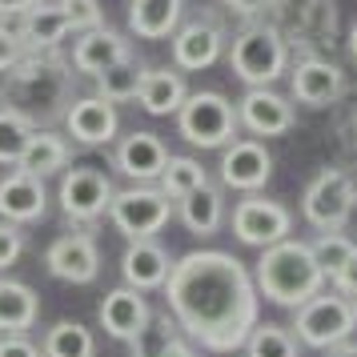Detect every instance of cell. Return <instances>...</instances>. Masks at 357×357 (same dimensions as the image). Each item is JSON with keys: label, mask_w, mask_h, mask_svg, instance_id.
<instances>
[{"label": "cell", "mask_w": 357, "mask_h": 357, "mask_svg": "<svg viewBox=\"0 0 357 357\" xmlns=\"http://www.w3.org/2000/svg\"><path fill=\"white\" fill-rule=\"evenodd\" d=\"M169 317L189 341L213 354L241 349L261 317V293L245 261L221 249H193L173 261L161 285Z\"/></svg>", "instance_id": "obj_1"}, {"label": "cell", "mask_w": 357, "mask_h": 357, "mask_svg": "<svg viewBox=\"0 0 357 357\" xmlns=\"http://www.w3.org/2000/svg\"><path fill=\"white\" fill-rule=\"evenodd\" d=\"M253 285L273 305L301 309L317 293H325V273L317 269V261L309 253V241H293L289 237L281 245L261 249V261L253 269Z\"/></svg>", "instance_id": "obj_2"}, {"label": "cell", "mask_w": 357, "mask_h": 357, "mask_svg": "<svg viewBox=\"0 0 357 357\" xmlns=\"http://www.w3.org/2000/svg\"><path fill=\"white\" fill-rule=\"evenodd\" d=\"M229 68L249 89H273L289 73V45L273 24H249L229 45Z\"/></svg>", "instance_id": "obj_3"}, {"label": "cell", "mask_w": 357, "mask_h": 357, "mask_svg": "<svg viewBox=\"0 0 357 357\" xmlns=\"http://www.w3.org/2000/svg\"><path fill=\"white\" fill-rule=\"evenodd\" d=\"M181 137L197 149H225L237 141V109L221 93H189L177 113Z\"/></svg>", "instance_id": "obj_4"}, {"label": "cell", "mask_w": 357, "mask_h": 357, "mask_svg": "<svg viewBox=\"0 0 357 357\" xmlns=\"http://www.w3.org/2000/svg\"><path fill=\"white\" fill-rule=\"evenodd\" d=\"M297 313V341L309 345V349H333L341 341L354 337L357 329V301L341 297V293H317L313 301H305Z\"/></svg>", "instance_id": "obj_5"}, {"label": "cell", "mask_w": 357, "mask_h": 357, "mask_svg": "<svg viewBox=\"0 0 357 357\" xmlns=\"http://www.w3.org/2000/svg\"><path fill=\"white\" fill-rule=\"evenodd\" d=\"M357 209V181L345 169H321L301 197V213L317 233H341Z\"/></svg>", "instance_id": "obj_6"}, {"label": "cell", "mask_w": 357, "mask_h": 357, "mask_svg": "<svg viewBox=\"0 0 357 357\" xmlns=\"http://www.w3.org/2000/svg\"><path fill=\"white\" fill-rule=\"evenodd\" d=\"M169 217H173V201L157 185H129L109 201V221L129 241H153L169 225Z\"/></svg>", "instance_id": "obj_7"}, {"label": "cell", "mask_w": 357, "mask_h": 357, "mask_svg": "<svg viewBox=\"0 0 357 357\" xmlns=\"http://www.w3.org/2000/svg\"><path fill=\"white\" fill-rule=\"evenodd\" d=\"M233 233L241 245H253V249H269V245L289 241L293 233V213L281 205V201H269V197L249 193L245 201L233 205Z\"/></svg>", "instance_id": "obj_8"}, {"label": "cell", "mask_w": 357, "mask_h": 357, "mask_svg": "<svg viewBox=\"0 0 357 357\" xmlns=\"http://www.w3.org/2000/svg\"><path fill=\"white\" fill-rule=\"evenodd\" d=\"M113 181L100 173L97 165H77V169H65L61 177V209H65L68 221H97L109 213V201H113Z\"/></svg>", "instance_id": "obj_9"}, {"label": "cell", "mask_w": 357, "mask_h": 357, "mask_svg": "<svg viewBox=\"0 0 357 357\" xmlns=\"http://www.w3.org/2000/svg\"><path fill=\"white\" fill-rule=\"evenodd\" d=\"M221 181H225L229 189H237V193H257L265 189V181L273 177V157H269V149L253 141V137H237L233 145L221 149Z\"/></svg>", "instance_id": "obj_10"}, {"label": "cell", "mask_w": 357, "mask_h": 357, "mask_svg": "<svg viewBox=\"0 0 357 357\" xmlns=\"http://www.w3.org/2000/svg\"><path fill=\"white\" fill-rule=\"evenodd\" d=\"M45 265L56 281L68 285H89L100 273V249L89 233H61L56 241L45 249Z\"/></svg>", "instance_id": "obj_11"}, {"label": "cell", "mask_w": 357, "mask_h": 357, "mask_svg": "<svg viewBox=\"0 0 357 357\" xmlns=\"http://www.w3.org/2000/svg\"><path fill=\"white\" fill-rule=\"evenodd\" d=\"M233 109H237V125L253 137H285L297 125L289 97H281L273 89H245V97Z\"/></svg>", "instance_id": "obj_12"}, {"label": "cell", "mask_w": 357, "mask_h": 357, "mask_svg": "<svg viewBox=\"0 0 357 357\" xmlns=\"http://www.w3.org/2000/svg\"><path fill=\"white\" fill-rule=\"evenodd\" d=\"M169 157H173V153L165 149V141L157 137V132L137 129L116 145L113 165L132 181V185H157L161 173H165V165H169Z\"/></svg>", "instance_id": "obj_13"}, {"label": "cell", "mask_w": 357, "mask_h": 357, "mask_svg": "<svg viewBox=\"0 0 357 357\" xmlns=\"http://www.w3.org/2000/svg\"><path fill=\"white\" fill-rule=\"evenodd\" d=\"M65 129L77 145H109L121 129V116H116V105L100 97H77L65 109Z\"/></svg>", "instance_id": "obj_14"}, {"label": "cell", "mask_w": 357, "mask_h": 357, "mask_svg": "<svg viewBox=\"0 0 357 357\" xmlns=\"http://www.w3.org/2000/svg\"><path fill=\"white\" fill-rule=\"evenodd\" d=\"M49 209V193H45V181L29 177L20 169H8L0 177V217L8 225H33L40 221Z\"/></svg>", "instance_id": "obj_15"}, {"label": "cell", "mask_w": 357, "mask_h": 357, "mask_svg": "<svg viewBox=\"0 0 357 357\" xmlns=\"http://www.w3.org/2000/svg\"><path fill=\"white\" fill-rule=\"evenodd\" d=\"M293 97L309 105V109H325L345 93V73H341L333 61H321V56H305L297 61V68L289 73Z\"/></svg>", "instance_id": "obj_16"}, {"label": "cell", "mask_w": 357, "mask_h": 357, "mask_svg": "<svg viewBox=\"0 0 357 357\" xmlns=\"http://www.w3.org/2000/svg\"><path fill=\"white\" fill-rule=\"evenodd\" d=\"M17 40L20 49L29 52V56H40V52H52L61 40H65L68 33H73V24H68V13L65 4H36V8H29L24 17H17Z\"/></svg>", "instance_id": "obj_17"}, {"label": "cell", "mask_w": 357, "mask_h": 357, "mask_svg": "<svg viewBox=\"0 0 357 357\" xmlns=\"http://www.w3.org/2000/svg\"><path fill=\"white\" fill-rule=\"evenodd\" d=\"M97 317H100V325H105V333H109V337L132 341L141 329H145L149 317H153V309H149L145 293L129 289V285H116V289L105 293Z\"/></svg>", "instance_id": "obj_18"}, {"label": "cell", "mask_w": 357, "mask_h": 357, "mask_svg": "<svg viewBox=\"0 0 357 357\" xmlns=\"http://www.w3.org/2000/svg\"><path fill=\"white\" fill-rule=\"evenodd\" d=\"M121 61H132L129 40L113 29H89V33H77L73 40V68L77 73H89V77H100L105 68L121 65Z\"/></svg>", "instance_id": "obj_19"}, {"label": "cell", "mask_w": 357, "mask_h": 357, "mask_svg": "<svg viewBox=\"0 0 357 357\" xmlns=\"http://www.w3.org/2000/svg\"><path fill=\"white\" fill-rule=\"evenodd\" d=\"M225 49V36L217 24H205V20H193L173 33V65L185 73H201V68L217 65V56Z\"/></svg>", "instance_id": "obj_20"}, {"label": "cell", "mask_w": 357, "mask_h": 357, "mask_svg": "<svg viewBox=\"0 0 357 357\" xmlns=\"http://www.w3.org/2000/svg\"><path fill=\"white\" fill-rule=\"evenodd\" d=\"M169 269L173 261L157 241H129L125 245V257H121V273H125V285L137 293L161 289L169 281Z\"/></svg>", "instance_id": "obj_21"}, {"label": "cell", "mask_w": 357, "mask_h": 357, "mask_svg": "<svg viewBox=\"0 0 357 357\" xmlns=\"http://www.w3.org/2000/svg\"><path fill=\"white\" fill-rule=\"evenodd\" d=\"M189 97V84L177 68H145L141 73V89H137V100L149 116H177L181 105Z\"/></svg>", "instance_id": "obj_22"}, {"label": "cell", "mask_w": 357, "mask_h": 357, "mask_svg": "<svg viewBox=\"0 0 357 357\" xmlns=\"http://www.w3.org/2000/svg\"><path fill=\"white\" fill-rule=\"evenodd\" d=\"M185 0H129V29L137 40H165L177 33Z\"/></svg>", "instance_id": "obj_23"}, {"label": "cell", "mask_w": 357, "mask_h": 357, "mask_svg": "<svg viewBox=\"0 0 357 357\" xmlns=\"http://www.w3.org/2000/svg\"><path fill=\"white\" fill-rule=\"evenodd\" d=\"M68 157H73V149H68V141L61 137V132L52 129H33V137H29V145H24V153H20L17 169L20 173H29V177L45 181L52 177V173H61L68 165Z\"/></svg>", "instance_id": "obj_24"}, {"label": "cell", "mask_w": 357, "mask_h": 357, "mask_svg": "<svg viewBox=\"0 0 357 357\" xmlns=\"http://www.w3.org/2000/svg\"><path fill=\"white\" fill-rule=\"evenodd\" d=\"M40 317V297L17 277H0V333H29Z\"/></svg>", "instance_id": "obj_25"}, {"label": "cell", "mask_w": 357, "mask_h": 357, "mask_svg": "<svg viewBox=\"0 0 357 357\" xmlns=\"http://www.w3.org/2000/svg\"><path fill=\"white\" fill-rule=\"evenodd\" d=\"M177 205H181L177 213H181V221H185V229L197 233V237H213L221 229V221H225V197H221V189H213V185L181 197Z\"/></svg>", "instance_id": "obj_26"}, {"label": "cell", "mask_w": 357, "mask_h": 357, "mask_svg": "<svg viewBox=\"0 0 357 357\" xmlns=\"http://www.w3.org/2000/svg\"><path fill=\"white\" fill-rule=\"evenodd\" d=\"M97 337L81 321H56L40 341V357H93Z\"/></svg>", "instance_id": "obj_27"}, {"label": "cell", "mask_w": 357, "mask_h": 357, "mask_svg": "<svg viewBox=\"0 0 357 357\" xmlns=\"http://www.w3.org/2000/svg\"><path fill=\"white\" fill-rule=\"evenodd\" d=\"M205 185H209V173H205V165L197 161V157H169L161 181H157V189H161L169 201H181V197L197 193V189H205Z\"/></svg>", "instance_id": "obj_28"}, {"label": "cell", "mask_w": 357, "mask_h": 357, "mask_svg": "<svg viewBox=\"0 0 357 357\" xmlns=\"http://www.w3.org/2000/svg\"><path fill=\"white\" fill-rule=\"evenodd\" d=\"M181 341V329L169 313H153L145 329L129 341V357H165Z\"/></svg>", "instance_id": "obj_29"}, {"label": "cell", "mask_w": 357, "mask_h": 357, "mask_svg": "<svg viewBox=\"0 0 357 357\" xmlns=\"http://www.w3.org/2000/svg\"><path fill=\"white\" fill-rule=\"evenodd\" d=\"M141 73L145 68H137V61H121V65L105 68L97 77V93L93 97L109 100V105H121V100H137V89H141Z\"/></svg>", "instance_id": "obj_30"}, {"label": "cell", "mask_w": 357, "mask_h": 357, "mask_svg": "<svg viewBox=\"0 0 357 357\" xmlns=\"http://www.w3.org/2000/svg\"><path fill=\"white\" fill-rule=\"evenodd\" d=\"M245 354L249 357H301L297 349V337H293L285 325H273V321H257V329L249 333L245 341Z\"/></svg>", "instance_id": "obj_31"}, {"label": "cell", "mask_w": 357, "mask_h": 357, "mask_svg": "<svg viewBox=\"0 0 357 357\" xmlns=\"http://www.w3.org/2000/svg\"><path fill=\"white\" fill-rule=\"evenodd\" d=\"M33 137V125L13 109H0V165H17L24 145Z\"/></svg>", "instance_id": "obj_32"}, {"label": "cell", "mask_w": 357, "mask_h": 357, "mask_svg": "<svg viewBox=\"0 0 357 357\" xmlns=\"http://www.w3.org/2000/svg\"><path fill=\"white\" fill-rule=\"evenodd\" d=\"M309 253H313L317 269H321L325 281H329V277H333L341 265L349 261V253H354V241H349L345 233H321L317 241H309Z\"/></svg>", "instance_id": "obj_33"}, {"label": "cell", "mask_w": 357, "mask_h": 357, "mask_svg": "<svg viewBox=\"0 0 357 357\" xmlns=\"http://www.w3.org/2000/svg\"><path fill=\"white\" fill-rule=\"evenodd\" d=\"M68 13V24L73 33H89V29H100V8L97 0H61Z\"/></svg>", "instance_id": "obj_34"}, {"label": "cell", "mask_w": 357, "mask_h": 357, "mask_svg": "<svg viewBox=\"0 0 357 357\" xmlns=\"http://www.w3.org/2000/svg\"><path fill=\"white\" fill-rule=\"evenodd\" d=\"M24 253V233L20 225H8V221H0V273L4 269H13Z\"/></svg>", "instance_id": "obj_35"}, {"label": "cell", "mask_w": 357, "mask_h": 357, "mask_svg": "<svg viewBox=\"0 0 357 357\" xmlns=\"http://www.w3.org/2000/svg\"><path fill=\"white\" fill-rule=\"evenodd\" d=\"M24 56H29V52L20 49L17 33H13V29H4V24H0V73H13V68H17L20 61H24Z\"/></svg>", "instance_id": "obj_36"}, {"label": "cell", "mask_w": 357, "mask_h": 357, "mask_svg": "<svg viewBox=\"0 0 357 357\" xmlns=\"http://www.w3.org/2000/svg\"><path fill=\"white\" fill-rule=\"evenodd\" d=\"M329 281H333V293H341V297L357 301V245H354V253H349V261H345V265H341Z\"/></svg>", "instance_id": "obj_37"}, {"label": "cell", "mask_w": 357, "mask_h": 357, "mask_svg": "<svg viewBox=\"0 0 357 357\" xmlns=\"http://www.w3.org/2000/svg\"><path fill=\"white\" fill-rule=\"evenodd\" d=\"M0 357H40V345L29 333H0Z\"/></svg>", "instance_id": "obj_38"}, {"label": "cell", "mask_w": 357, "mask_h": 357, "mask_svg": "<svg viewBox=\"0 0 357 357\" xmlns=\"http://www.w3.org/2000/svg\"><path fill=\"white\" fill-rule=\"evenodd\" d=\"M221 4H225L233 17H257V13H265L269 0H221Z\"/></svg>", "instance_id": "obj_39"}, {"label": "cell", "mask_w": 357, "mask_h": 357, "mask_svg": "<svg viewBox=\"0 0 357 357\" xmlns=\"http://www.w3.org/2000/svg\"><path fill=\"white\" fill-rule=\"evenodd\" d=\"M36 4H45V0H0V17H24Z\"/></svg>", "instance_id": "obj_40"}, {"label": "cell", "mask_w": 357, "mask_h": 357, "mask_svg": "<svg viewBox=\"0 0 357 357\" xmlns=\"http://www.w3.org/2000/svg\"><path fill=\"white\" fill-rule=\"evenodd\" d=\"M329 357H357V341H341V345H333Z\"/></svg>", "instance_id": "obj_41"}, {"label": "cell", "mask_w": 357, "mask_h": 357, "mask_svg": "<svg viewBox=\"0 0 357 357\" xmlns=\"http://www.w3.org/2000/svg\"><path fill=\"white\" fill-rule=\"evenodd\" d=\"M165 357H197V349L189 345V341H177V345H173V349H169Z\"/></svg>", "instance_id": "obj_42"}, {"label": "cell", "mask_w": 357, "mask_h": 357, "mask_svg": "<svg viewBox=\"0 0 357 357\" xmlns=\"http://www.w3.org/2000/svg\"><path fill=\"white\" fill-rule=\"evenodd\" d=\"M349 52H354V61H357V24H354V33H349Z\"/></svg>", "instance_id": "obj_43"}]
</instances>
